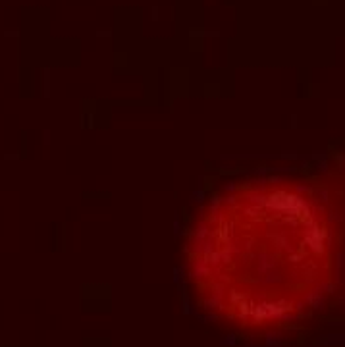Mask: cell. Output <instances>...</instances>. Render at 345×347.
Here are the masks:
<instances>
[{
    "instance_id": "cell-1",
    "label": "cell",
    "mask_w": 345,
    "mask_h": 347,
    "mask_svg": "<svg viewBox=\"0 0 345 347\" xmlns=\"http://www.w3.org/2000/svg\"><path fill=\"white\" fill-rule=\"evenodd\" d=\"M341 214L328 183L253 179L222 189L195 214L185 239L199 307L249 336L307 318L335 285Z\"/></svg>"
}]
</instances>
